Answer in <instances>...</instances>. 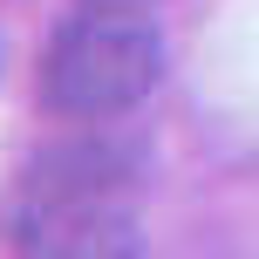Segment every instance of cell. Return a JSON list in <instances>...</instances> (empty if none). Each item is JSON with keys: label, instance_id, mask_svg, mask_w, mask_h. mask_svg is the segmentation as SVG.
Instances as JSON below:
<instances>
[{"label": "cell", "instance_id": "2", "mask_svg": "<svg viewBox=\"0 0 259 259\" xmlns=\"http://www.w3.org/2000/svg\"><path fill=\"white\" fill-rule=\"evenodd\" d=\"M164 82V27L143 0H89L48 34L41 55V109L62 123L130 116Z\"/></svg>", "mask_w": 259, "mask_h": 259}, {"label": "cell", "instance_id": "1", "mask_svg": "<svg viewBox=\"0 0 259 259\" xmlns=\"http://www.w3.org/2000/svg\"><path fill=\"white\" fill-rule=\"evenodd\" d=\"M0 232L14 252H130L137 157L109 137H75L41 150L14 178Z\"/></svg>", "mask_w": 259, "mask_h": 259}]
</instances>
